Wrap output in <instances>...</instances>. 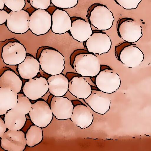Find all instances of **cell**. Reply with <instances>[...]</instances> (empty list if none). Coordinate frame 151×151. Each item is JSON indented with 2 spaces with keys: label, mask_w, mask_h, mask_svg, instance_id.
Here are the masks:
<instances>
[{
  "label": "cell",
  "mask_w": 151,
  "mask_h": 151,
  "mask_svg": "<svg viewBox=\"0 0 151 151\" xmlns=\"http://www.w3.org/2000/svg\"><path fill=\"white\" fill-rule=\"evenodd\" d=\"M88 18L90 24L100 30L110 29L114 20L113 14L109 9L100 3H95L91 6Z\"/></svg>",
  "instance_id": "1"
},
{
  "label": "cell",
  "mask_w": 151,
  "mask_h": 151,
  "mask_svg": "<svg viewBox=\"0 0 151 151\" xmlns=\"http://www.w3.org/2000/svg\"><path fill=\"white\" fill-rule=\"evenodd\" d=\"M39 60L42 70L50 75L60 74L65 68L64 57L60 52L54 50H43Z\"/></svg>",
  "instance_id": "2"
},
{
  "label": "cell",
  "mask_w": 151,
  "mask_h": 151,
  "mask_svg": "<svg viewBox=\"0 0 151 151\" xmlns=\"http://www.w3.org/2000/svg\"><path fill=\"white\" fill-rule=\"evenodd\" d=\"M73 65L76 73L83 77L95 76L101 70L99 59L91 53H83L77 55Z\"/></svg>",
  "instance_id": "3"
},
{
  "label": "cell",
  "mask_w": 151,
  "mask_h": 151,
  "mask_svg": "<svg viewBox=\"0 0 151 151\" xmlns=\"http://www.w3.org/2000/svg\"><path fill=\"white\" fill-rule=\"evenodd\" d=\"M28 114L32 122L42 128L46 127L50 123L53 116L50 107L42 100L32 104Z\"/></svg>",
  "instance_id": "4"
},
{
  "label": "cell",
  "mask_w": 151,
  "mask_h": 151,
  "mask_svg": "<svg viewBox=\"0 0 151 151\" xmlns=\"http://www.w3.org/2000/svg\"><path fill=\"white\" fill-rule=\"evenodd\" d=\"M51 23V16L47 11L37 9L30 15L29 29L36 35H43L49 31Z\"/></svg>",
  "instance_id": "5"
},
{
  "label": "cell",
  "mask_w": 151,
  "mask_h": 151,
  "mask_svg": "<svg viewBox=\"0 0 151 151\" xmlns=\"http://www.w3.org/2000/svg\"><path fill=\"white\" fill-rule=\"evenodd\" d=\"M117 30L120 37L124 41L129 42H137L142 35L140 24L130 18L125 17L119 19Z\"/></svg>",
  "instance_id": "6"
},
{
  "label": "cell",
  "mask_w": 151,
  "mask_h": 151,
  "mask_svg": "<svg viewBox=\"0 0 151 151\" xmlns=\"http://www.w3.org/2000/svg\"><path fill=\"white\" fill-rule=\"evenodd\" d=\"M95 83L98 88L107 93H111L116 91L121 85V80L118 74L112 70L106 69L96 76Z\"/></svg>",
  "instance_id": "7"
},
{
  "label": "cell",
  "mask_w": 151,
  "mask_h": 151,
  "mask_svg": "<svg viewBox=\"0 0 151 151\" xmlns=\"http://www.w3.org/2000/svg\"><path fill=\"white\" fill-rule=\"evenodd\" d=\"M26 56L25 48L21 43L9 42L2 48L1 57L4 63L16 65L22 63Z\"/></svg>",
  "instance_id": "8"
},
{
  "label": "cell",
  "mask_w": 151,
  "mask_h": 151,
  "mask_svg": "<svg viewBox=\"0 0 151 151\" xmlns=\"http://www.w3.org/2000/svg\"><path fill=\"white\" fill-rule=\"evenodd\" d=\"M1 138V147L5 150L23 151L27 145L25 134L20 130L8 129Z\"/></svg>",
  "instance_id": "9"
},
{
  "label": "cell",
  "mask_w": 151,
  "mask_h": 151,
  "mask_svg": "<svg viewBox=\"0 0 151 151\" xmlns=\"http://www.w3.org/2000/svg\"><path fill=\"white\" fill-rule=\"evenodd\" d=\"M6 21V26L11 32L16 34H23L29 30L30 15L26 11L22 9L11 11Z\"/></svg>",
  "instance_id": "10"
},
{
  "label": "cell",
  "mask_w": 151,
  "mask_h": 151,
  "mask_svg": "<svg viewBox=\"0 0 151 151\" xmlns=\"http://www.w3.org/2000/svg\"><path fill=\"white\" fill-rule=\"evenodd\" d=\"M48 89L47 81L42 77L29 79L25 83L22 88L24 95L32 100L41 98L47 93Z\"/></svg>",
  "instance_id": "11"
},
{
  "label": "cell",
  "mask_w": 151,
  "mask_h": 151,
  "mask_svg": "<svg viewBox=\"0 0 151 151\" xmlns=\"http://www.w3.org/2000/svg\"><path fill=\"white\" fill-rule=\"evenodd\" d=\"M111 45L110 37L106 33L100 32L92 33L86 42L89 52L99 55L108 52Z\"/></svg>",
  "instance_id": "12"
},
{
  "label": "cell",
  "mask_w": 151,
  "mask_h": 151,
  "mask_svg": "<svg viewBox=\"0 0 151 151\" xmlns=\"http://www.w3.org/2000/svg\"><path fill=\"white\" fill-rule=\"evenodd\" d=\"M50 108L53 115L57 119L64 120L70 118L74 106L67 98L54 96L51 99Z\"/></svg>",
  "instance_id": "13"
},
{
  "label": "cell",
  "mask_w": 151,
  "mask_h": 151,
  "mask_svg": "<svg viewBox=\"0 0 151 151\" xmlns=\"http://www.w3.org/2000/svg\"><path fill=\"white\" fill-rule=\"evenodd\" d=\"M107 94L101 91H92L91 94L84 100L94 111L104 115L110 107L111 100Z\"/></svg>",
  "instance_id": "14"
},
{
  "label": "cell",
  "mask_w": 151,
  "mask_h": 151,
  "mask_svg": "<svg viewBox=\"0 0 151 151\" xmlns=\"http://www.w3.org/2000/svg\"><path fill=\"white\" fill-rule=\"evenodd\" d=\"M119 58L126 67L133 68L140 65L144 59V55L138 47L130 45L125 47L121 50Z\"/></svg>",
  "instance_id": "15"
},
{
  "label": "cell",
  "mask_w": 151,
  "mask_h": 151,
  "mask_svg": "<svg viewBox=\"0 0 151 151\" xmlns=\"http://www.w3.org/2000/svg\"><path fill=\"white\" fill-rule=\"evenodd\" d=\"M51 29L55 34H64L70 30L71 27L70 17L64 10L55 9L51 16Z\"/></svg>",
  "instance_id": "16"
},
{
  "label": "cell",
  "mask_w": 151,
  "mask_h": 151,
  "mask_svg": "<svg viewBox=\"0 0 151 151\" xmlns=\"http://www.w3.org/2000/svg\"><path fill=\"white\" fill-rule=\"evenodd\" d=\"M70 119L72 122L77 126L81 129H85L91 124L93 116L86 106L79 104L73 108Z\"/></svg>",
  "instance_id": "17"
},
{
  "label": "cell",
  "mask_w": 151,
  "mask_h": 151,
  "mask_svg": "<svg viewBox=\"0 0 151 151\" xmlns=\"http://www.w3.org/2000/svg\"><path fill=\"white\" fill-rule=\"evenodd\" d=\"M68 90L78 98L85 99L91 93V86L83 77H73L69 82Z\"/></svg>",
  "instance_id": "18"
},
{
  "label": "cell",
  "mask_w": 151,
  "mask_h": 151,
  "mask_svg": "<svg viewBox=\"0 0 151 151\" xmlns=\"http://www.w3.org/2000/svg\"><path fill=\"white\" fill-rule=\"evenodd\" d=\"M40 64L34 57L27 56L22 63L18 65L19 76L23 79L29 80L36 76L40 72Z\"/></svg>",
  "instance_id": "19"
},
{
  "label": "cell",
  "mask_w": 151,
  "mask_h": 151,
  "mask_svg": "<svg viewBox=\"0 0 151 151\" xmlns=\"http://www.w3.org/2000/svg\"><path fill=\"white\" fill-rule=\"evenodd\" d=\"M73 38L78 41H86L92 34L90 23L82 19H78L72 22L70 29Z\"/></svg>",
  "instance_id": "20"
},
{
  "label": "cell",
  "mask_w": 151,
  "mask_h": 151,
  "mask_svg": "<svg viewBox=\"0 0 151 151\" xmlns=\"http://www.w3.org/2000/svg\"><path fill=\"white\" fill-rule=\"evenodd\" d=\"M49 92L54 96H63L68 90L69 81L63 74L52 75L47 79Z\"/></svg>",
  "instance_id": "21"
},
{
  "label": "cell",
  "mask_w": 151,
  "mask_h": 151,
  "mask_svg": "<svg viewBox=\"0 0 151 151\" xmlns=\"http://www.w3.org/2000/svg\"><path fill=\"white\" fill-rule=\"evenodd\" d=\"M18 101V93L9 87H0V116L14 108Z\"/></svg>",
  "instance_id": "22"
},
{
  "label": "cell",
  "mask_w": 151,
  "mask_h": 151,
  "mask_svg": "<svg viewBox=\"0 0 151 151\" xmlns=\"http://www.w3.org/2000/svg\"><path fill=\"white\" fill-rule=\"evenodd\" d=\"M22 85V82L20 77L12 70H6L0 76V87H9L19 93Z\"/></svg>",
  "instance_id": "23"
},
{
  "label": "cell",
  "mask_w": 151,
  "mask_h": 151,
  "mask_svg": "<svg viewBox=\"0 0 151 151\" xmlns=\"http://www.w3.org/2000/svg\"><path fill=\"white\" fill-rule=\"evenodd\" d=\"M4 121L7 129L9 130L17 131L21 129L26 121L25 115L17 114L12 109L4 114Z\"/></svg>",
  "instance_id": "24"
},
{
  "label": "cell",
  "mask_w": 151,
  "mask_h": 151,
  "mask_svg": "<svg viewBox=\"0 0 151 151\" xmlns=\"http://www.w3.org/2000/svg\"><path fill=\"white\" fill-rule=\"evenodd\" d=\"M43 138L42 128L35 125H32L26 134L27 145L29 147H33L40 143Z\"/></svg>",
  "instance_id": "25"
},
{
  "label": "cell",
  "mask_w": 151,
  "mask_h": 151,
  "mask_svg": "<svg viewBox=\"0 0 151 151\" xmlns=\"http://www.w3.org/2000/svg\"><path fill=\"white\" fill-rule=\"evenodd\" d=\"M32 104L29 99L22 93H18V101L15 106L12 109L20 114L26 115L29 112Z\"/></svg>",
  "instance_id": "26"
},
{
  "label": "cell",
  "mask_w": 151,
  "mask_h": 151,
  "mask_svg": "<svg viewBox=\"0 0 151 151\" xmlns=\"http://www.w3.org/2000/svg\"><path fill=\"white\" fill-rule=\"evenodd\" d=\"M4 5L12 12L23 9L25 6V0H4Z\"/></svg>",
  "instance_id": "27"
},
{
  "label": "cell",
  "mask_w": 151,
  "mask_h": 151,
  "mask_svg": "<svg viewBox=\"0 0 151 151\" xmlns=\"http://www.w3.org/2000/svg\"><path fill=\"white\" fill-rule=\"evenodd\" d=\"M52 4L60 8L69 9L75 7L78 0H51Z\"/></svg>",
  "instance_id": "28"
},
{
  "label": "cell",
  "mask_w": 151,
  "mask_h": 151,
  "mask_svg": "<svg viewBox=\"0 0 151 151\" xmlns=\"http://www.w3.org/2000/svg\"><path fill=\"white\" fill-rule=\"evenodd\" d=\"M116 3L126 9L137 8L142 0H114Z\"/></svg>",
  "instance_id": "29"
},
{
  "label": "cell",
  "mask_w": 151,
  "mask_h": 151,
  "mask_svg": "<svg viewBox=\"0 0 151 151\" xmlns=\"http://www.w3.org/2000/svg\"><path fill=\"white\" fill-rule=\"evenodd\" d=\"M30 5L37 9H46L50 6L51 0H29Z\"/></svg>",
  "instance_id": "30"
},
{
  "label": "cell",
  "mask_w": 151,
  "mask_h": 151,
  "mask_svg": "<svg viewBox=\"0 0 151 151\" xmlns=\"http://www.w3.org/2000/svg\"><path fill=\"white\" fill-rule=\"evenodd\" d=\"M9 14L4 10H0V25L5 23L9 16Z\"/></svg>",
  "instance_id": "31"
},
{
  "label": "cell",
  "mask_w": 151,
  "mask_h": 151,
  "mask_svg": "<svg viewBox=\"0 0 151 151\" xmlns=\"http://www.w3.org/2000/svg\"><path fill=\"white\" fill-rule=\"evenodd\" d=\"M7 127L5 124L4 121L0 117V137H1L6 132Z\"/></svg>",
  "instance_id": "32"
},
{
  "label": "cell",
  "mask_w": 151,
  "mask_h": 151,
  "mask_svg": "<svg viewBox=\"0 0 151 151\" xmlns=\"http://www.w3.org/2000/svg\"><path fill=\"white\" fill-rule=\"evenodd\" d=\"M4 6V0H0V10L3 9Z\"/></svg>",
  "instance_id": "33"
}]
</instances>
